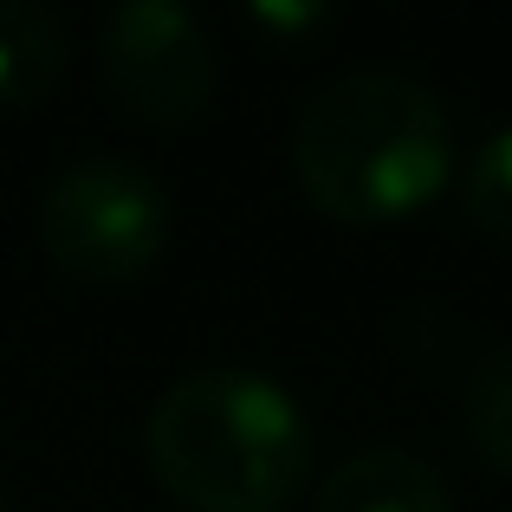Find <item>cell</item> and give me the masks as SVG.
<instances>
[{
  "mask_svg": "<svg viewBox=\"0 0 512 512\" xmlns=\"http://www.w3.org/2000/svg\"><path fill=\"white\" fill-rule=\"evenodd\" d=\"M143 461L188 512H286L312 487L318 441L279 376L201 363L150 402Z\"/></svg>",
  "mask_w": 512,
  "mask_h": 512,
  "instance_id": "6da1fadb",
  "label": "cell"
},
{
  "mask_svg": "<svg viewBox=\"0 0 512 512\" xmlns=\"http://www.w3.org/2000/svg\"><path fill=\"white\" fill-rule=\"evenodd\" d=\"M318 512H454V487L409 448H357L318 480Z\"/></svg>",
  "mask_w": 512,
  "mask_h": 512,
  "instance_id": "5b68a950",
  "label": "cell"
},
{
  "mask_svg": "<svg viewBox=\"0 0 512 512\" xmlns=\"http://www.w3.org/2000/svg\"><path fill=\"white\" fill-rule=\"evenodd\" d=\"M0 512H7V506H0Z\"/></svg>",
  "mask_w": 512,
  "mask_h": 512,
  "instance_id": "30bf717a",
  "label": "cell"
},
{
  "mask_svg": "<svg viewBox=\"0 0 512 512\" xmlns=\"http://www.w3.org/2000/svg\"><path fill=\"white\" fill-rule=\"evenodd\" d=\"M72 33L39 0H0V111L39 104L65 72Z\"/></svg>",
  "mask_w": 512,
  "mask_h": 512,
  "instance_id": "8992f818",
  "label": "cell"
},
{
  "mask_svg": "<svg viewBox=\"0 0 512 512\" xmlns=\"http://www.w3.org/2000/svg\"><path fill=\"white\" fill-rule=\"evenodd\" d=\"M292 175L331 221H409L454 175V117L422 78L363 65L305 98L292 124Z\"/></svg>",
  "mask_w": 512,
  "mask_h": 512,
  "instance_id": "7a4b0ae2",
  "label": "cell"
},
{
  "mask_svg": "<svg viewBox=\"0 0 512 512\" xmlns=\"http://www.w3.org/2000/svg\"><path fill=\"white\" fill-rule=\"evenodd\" d=\"M253 20L273 26V33H318L331 13L325 7H273V0H260V7H253Z\"/></svg>",
  "mask_w": 512,
  "mask_h": 512,
  "instance_id": "9c48e42d",
  "label": "cell"
},
{
  "mask_svg": "<svg viewBox=\"0 0 512 512\" xmlns=\"http://www.w3.org/2000/svg\"><path fill=\"white\" fill-rule=\"evenodd\" d=\"M461 208L480 234L512 240V124H500L461 169Z\"/></svg>",
  "mask_w": 512,
  "mask_h": 512,
  "instance_id": "ba28073f",
  "label": "cell"
},
{
  "mask_svg": "<svg viewBox=\"0 0 512 512\" xmlns=\"http://www.w3.org/2000/svg\"><path fill=\"white\" fill-rule=\"evenodd\" d=\"M104 85L150 124H195L221 85L214 33L188 0H124L98 39Z\"/></svg>",
  "mask_w": 512,
  "mask_h": 512,
  "instance_id": "277c9868",
  "label": "cell"
},
{
  "mask_svg": "<svg viewBox=\"0 0 512 512\" xmlns=\"http://www.w3.org/2000/svg\"><path fill=\"white\" fill-rule=\"evenodd\" d=\"M467 441L493 474L512 480V344L487 350L467 376Z\"/></svg>",
  "mask_w": 512,
  "mask_h": 512,
  "instance_id": "52a82bcc",
  "label": "cell"
},
{
  "mask_svg": "<svg viewBox=\"0 0 512 512\" xmlns=\"http://www.w3.org/2000/svg\"><path fill=\"white\" fill-rule=\"evenodd\" d=\"M39 247L85 286L143 279L169 247V182L137 156H72L39 195Z\"/></svg>",
  "mask_w": 512,
  "mask_h": 512,
  "instance_id": "3957f363",
  "label": "cell"
}]
</instances>
